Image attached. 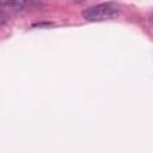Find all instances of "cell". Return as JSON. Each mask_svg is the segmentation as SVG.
Segmentation results:
<instances>
[{"label":"cell","instance_id":"cell-1","mask_svg":"<svg viewBox=\"0 0 153 153\" xmlns=\"http://www.w3.org/2000/svg\"><path fill=\"white\" fill-rule=\"evenodd\" d=\"M118 13H120V7L115 2H105L84 10L82 17L85 20L88 22H103L116 18Z\"/></svg>","mask_w":153,"mask_h":153},{"label":"cell","instance_id":"cell-2","mask_svg":"<svg viewBox=\"0 0 153 153\" xmlns=\"http://www.w3.org/2000/svg\"><path fill=\"white\" fill-rule=\"evenodd\" d=\"M24 4L25 0H0V6H10L16 10H22Z\"/></svg>","mask_w":153,"mask_h":153},{"label":"cell","instance_id":"cell-3","mask_svg":"<svg viewBox=\"0 0 153 153\" xmlns=\"http://www.w3.org/2000/svg\"><path fill=\"white\" fill-rule=\"evenodd\" d=\"M7 16H6V13H4L2 11H0V26L1 25H4L6 22H7Z\"/></svg>","mask_w":153,"mask_h":153}]
</instances>
